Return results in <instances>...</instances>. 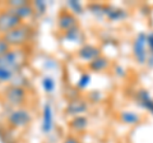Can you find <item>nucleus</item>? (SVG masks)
I'll return each mask as SVG.
<instances>
[{"instance_id": "nucleus-1", "label": "nucleus", "mask_w": 153, "mask_h": 143, "mask_svg": "<svg viewBox=\"0 0 153 143\" xmlns=\"http://www.w3.org/2000/svg\"><path fill=\"white\" fill-rule=\"evenodd\" d=\"M31 33H32L31 28L27 25H23L22 23L21 26L13 28L12 31H9L7 33H4L1 37L10 47H21L25 44H27V41L31 37Z\"/></svg>"}, {"instance_id": "nucleus-2", "label": "nucleus", "mask_w": 153, "mask_h": 143, "mask_svg": "<svg viewBox=\"0 0 153 143\" xmlns=\"http://www.w3.org/2000/svg\"><path fill=\"white\" fill-rule=\"evenodd\" d=\"M25 64L23 54L21 50H9L7 54L0 56V66L4 69L10 70L12 73H19Z\"/></svg>"}, {"instance_id": "nucleus-3", "label": "nucleus", "mask_w": 153, "mask_h": 143, "mask_svg": "<svg viewBox=\"0 0 153 143\" xmlns=\"http://www.w3.org/2000/svg\"><path fill=\"white\" fill-rule=\"evenodd\" d=\"M4 96H5L7 102L10 106H21L25 104L27 98V92L23 87H18V86H8L4 89Z\"/></svg>"}, {"instance_id": "nucleus-4", "label": "nucleus", "mask_w": 153, "mask_h": 143, "mask_svg": "<svg viewBox=\"0 0 153 143\" xmlns=\"http://www.w3.org/2000/svg\"><path fill=\"white\" fill-rule=\"evenodd\" d=\"M21 25H22V21L19 19L10 9L0 12V33L1 35L12 31L13 28H16Z\"/></svg>"}, {"instance_id": "nucleus-5", "label": "nucleus", "mask_w": 153, "mask_h": 143, "mask_svg": "<svg viewBox=\"0 0 153 143\" xmlns=\"http://www.w3.org/2000/svg\"><path fill=\"white\" fill-rule=\"evenodd\" d=\"M8 123L13 128H25L31 123V114L26 109H16L9 114Z\"/></svg>"}, {"instance_id": "nucleus-6", "label": "nucleus", "mask_w": 153, "mask_h": 143, "mask_svg": "<svg viewBox=\"0 0 153 143\" xmlns=\"http://www.w3.org/2000/svg\"><path fill=\"white\" fill-rule=\"evenodd\" d=\"M146 46H147V35L146 33H139L137 36L135 41H134V46H133L134 56H135V59L139 64H144L147 60Z\"/></svg>"}, {"instance_id": "nucleus-7", "label": "nucleus", "mask_w": 153, "mask_h": 143, "mask_svg": "<svg viewBox=\"0 0 153 143\" xmlns=\"http://www.w3.org/2000/svg\"><path fill=\"white\" fill-rule=\"evenodd\" d=\"M57 27L61 31L68 32L70 30H73V28L78 27V21H76V18L73 13L61 10L59 13V17H57Z\"/></svg>"}, {"instance_id": "nucleus-8", "label": "nucleus", "mask_w": 153, "mask_h": 143, "mask_svg": "<svg viewBox=\"0 0 153 143\" xmlns=\"http://www.w3.org/2000/svg\"><path fill=\"white\" fill-rule=\"evenodd\" d=\"M87 109H88L87 102L80 98H75L68 104V106L65 109V114L70 116H79V114L85 112Z\"/></svg>"}, {"instance_id": "nucleus-9", "label": "nucleus", "mask_w": 153, "mask_h": 143, "mask_svg": "<svg viewBox=\"0 0 153 143\" xmlns=\"http://www.w3.org/2000/svg\"><path fill=\"white\" fill-rule=\"evenodd\" d=\"M76 55H78V58L82 59V60L92 61V60H94L96 58L101 56V50H100L98 47L93 46V45H84V46H82V47H80V49L78 50Z\"/></svg>"}, {"instance_id": "nucleus-10", "label": "nucleus", "mask_w": 153, "mask_h": 143, "mask_svg": "<svg viewBox=\"0 0 153 143\" xmlns=\"http://www.w3.org/2000/svg\"><path fill=\"white\" fill-rule=\"evenodd\" d=\"M54 125V115H52V107L49 102L45 104L44 111H42V130L45 133H50Z\"/></svg>"}, {"instance_id": "nucleus-11", "label": "nucleus", "mask_w": 153, "mask_h": 143, "mask_svg": "<svg viewBox=\"0 0 153 143\" xmlns=\"http://www.w3.org/2000/svg\"><path fill=\"white\" fill-rule=\"evenodd\" d=\"M10 10L16 14L19 19L23 21V19H27V18H30V17L33 16V13H35V8H33V4L27 3V4H25V5L16 8V9H10Z\"/></svg>"}, {"instance_id": "nucleus-12", "label": "nucleus", "mask_w": 153, "mask_h": 143, "mask_svg": "<svg viewBox=\"0 0 153 143\" xmlns=\"http://www.w3.org/2000/svg\"><path fill=\"white\" fill-rule=\"evenodd\" d=\"M108 64H110V60L101 55V56H98V58H96L94 60L89 61L88 69L92 70V72H102V70H105L107 68Z\"/></svg>"}, {"instance_id": "nucleus-13", "label": "nucleus", "mask_w": 153, "mask_h": 143, "mask_svg": "<svg viewBox=\"0 0 153 143\" xmlns=\"http://www.w3.org/2000/svg\"><path fill=\"white\" fill-rule=\"evenodd\" d=\"M69 127L75 132H83V130L87 129V127H88V119L85 116H82V115L74 116L70 120Z\"/></svg>"}, {"instance_id": "nucleus-14", "label": "nucleus", "mask_w": 153, "mask_h": 143, "mask_svg": "<svg viewBox=\"0 0 153 143\" xmlns=\"http://www.w3.org/2000/svg\"><path fill=\"white\" fill-rule=\"evenodd\" d=\"M137 98L139 100V102L142 104L143 107L147 109L148 111L153 114V100L151 98L149 93L147 91H139L137 93Z\"/></svg>"}, {"instance_id": "nucleus-15", "label": "nucleus", "mask_w": 153, "mask_h": 143, "mask_svg": "<svg viewBox=\"0 0 153 143\" xmlns=\"http://www.w3.org/2000/svg\"><path fill=\"white\" fill-rule=\"evenodd\" d=\"M105 16L110 18L111 21L121 19V18L126 17V13L120 8H115V7H105Z\"/></svg>"}, {"instance_id": "nucleus-16", "label": "nucleus", "mask_w": 153, "mask_h": 143, "mask_svg": "<svg viewBox=\"0 0 153 143\" xmlns=\"http://www.w3.org/2000/svg\"><path fill=\"white\" fill-rule=\"evenodd\" d=\"M120 118L125 124H130V125L140 123V116L133 111H123L120 114Z\"/></svg>"}, {"instance_id": "nucleus-17", "label": "nucleus", "mask_w": 153, "mask_h": 143, "mask_svg": "<svg viewBox=\"0 0 153 143\" xmlns=\"http://www.w3.org/2000/svg\"><path fill=\"white\" fill-rule=\"evenodd\" d=\"M42 87L46 92H52L55 89V82L51 77H45L42 79Z\"/></svg>"}, {"instance_id": "nucleus-18", "label": "nucleus", "mask_w": 153, "mask_h": 143, "mask_svg": "<svg viewBox=\"0 0 153 143\" xmlns=\"http://www.w3.org/2000/svg\"><path fill=\"white\" fill-rule=\"evenodd\" d=\"M13 77H14V73H12L10 70L4 69L0 66V82H10Z\"/></svg>"}, {"instance_id": "nucleus-19", "label": "nucleus", "mask_w": 153, "mask_h": 143, "mask_svg": "<svg viewBox=\"0 0 153 143\" xmlns=\"http://www.w3.org/2000/svg\"><path fill=\"white\" fill-rule=\"evenodd\" d=\"M68 7L75 14H82L83 13V7H82V4H80L79 1H75V0H69V1H68Z\"/></svg>"}, {"instance_id": "nucleus-20", "label": "nucleus", "mask_w": 153, "mask_h": 143, "mask_svg": "<svg viewBox=\"0 0 153 143\" xmlns=\"http://www.w3.org/2000/svg\"><path fill=\"white\" fill-rule=\"evenodd\" d=\"M79 36H80V30H79V27L73 28V30L65 32V37H66L68 40H70V41H76V40L79 39Z\"/></svg>"}, {"instance_id": "nucleus-21", "label": "nucleus", "mask_w": 153, "mask_h": 143, "mask_svg": "<svg viewBox=\"0 0 153 143\" xmlns=\"http://www.w3.org/2000/svg\"><path fill=\"white\" fill-rule=\"evenodd\" d=\"M89 80H91V75L87 74V73H84V74H82V77L79 78L76 86H78L79 88H85V87H87V86L89 84Z\"/></svg>"}, {"instance_id": "nucleus-22", "label": "nucleus", "mask_w": 153, "mask_h": 143, "mask_svg": "<svg viewBox=\"0 0 153 143\" xmlns=\"http://www.w3.org/2000/svg\"><path fill=\"white\" fill-rule=\"evenodd\" d=\"M33 8H35L36 12L42 14V13H45V10H46V3L45 1H41V0H38V1L33 3Z\"/></svg>"}, {"instance_id": "nucleus-23", "label": "nucleus", "mask_w": 153, "mask_h": 143, "mask_svg": "<svg viewBox=\"0 0 153 143\" xmlns=\"http://www.w3.org/2000/svg\"><path fill=\"white\" fill-rule=\"evenodd\" d=\"M10 49H12V47L3 40V37H0V56L4 55V54H7V52L10 50Z\"/></svg>"}, {"instance_id": "nucleus-24", "label": "nucleus", "mask_w": 153, "mask_h": 143, "mask_svg": "<svg viewBox=\"0 0 153 143\" xmlns=\"http://www.w3.org/2000/svg\"><path fill=\"white\" fill-rule=\"evenodd\" d=\"M147 45L153 54V32H151L149 35H147Z\"/></svg>"}, {"instance_id": "nucleus-25", "label": "nucleus", "mask_w": 153, "mask_h": 143, "mask_svg": "<svg viewBox=\"0 0 153 143\" xmlns=\"http://www.w3.org/2000/svg\"><path fill=\"white\" fill-rule=\"evenodd\" d=\"M63 143H80V142H79L78 138H75V137H73V136H69V137L65 138Z\"/></svg>"}]
</instances>
